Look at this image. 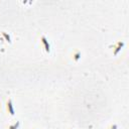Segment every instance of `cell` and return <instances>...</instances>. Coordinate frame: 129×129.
Wrapping results in <instances>:
<instances>
[{
    "instance_id": "obj_6",
    "label": "cell",
    "mask_w": 129,
    "mask_h": 129,
    "mask_svg": "<svg viewBox=\"0 0 129 129\" xmlns=\"http://www.w3.org/2000/svg\"><path fill=\"white\" fill-rule=\"evenodd\" d=\"M2 35L4 36V38L6 39V41L11 42V38H10V35H9V34H7L6 32H4V31H3V32H2Z\"/></svg>"
},
{
    "instance_id": "obj_5",
    "label": "cell",
    "mask_w": 129,
    "mask_h": 129,
    "mask_svg": "<svg viewBox=\"0 0 129 129\" xmlns=\"http://www.w3.org/2000/svg\"><path fill=\"white\" fill-rule=\"evenodd\" d=\"M19 125H20V122H19V121H17V122L15 123V124L9 125V126H8V129H18Z\"/></svg>"
},
{
    "instance_id": "obj_4",
    "label": "cell",
    "mask_w": 129,
    "mask_h": 129,
    "mask_svg": "<svg viewBox=\"0 0 129 129\" xmlns=\"http://www.w3.org/2000/svg\"><path fill=\"white\" fill-rule=\"evenodd\" d=\"M73 58H74L76 61H78V60L81 58V52H80L79 50H76L75 53L73 54Z\"/></svg>"
},
{
    "instance_id": "obj_2",
    "label": "cell",
    "mask_w": 129,
    "mask_h": 129,
    "mask_svg": "<svg viewBox=\"0 0 129 129\" xmlns=\"http://www.w3.org/2000/svg\"><path fill=\"white\" fill-rule=\"evenodd\" d=\"M40 41H41V43L43 44V47H44L45 51H46V52H50V44H49L48 40L46 39V37H45L44 35H42V36L40 37Z\"/></svg>"
},
{
    "instance_id": "obj_1",
    "label": "cell",
    "mask_w": 129,
    "mask_h": 129,
    "mask_svg": "<svg viewBox=\"0 0 129 129\" xmlns=\"http://www.w3.org/2000/svg\"><path fill=\"white\" fill-rule=\"evenodd\" d=\"M124 41H118L114 46H113V54L114 55H117L118 53H119V51H121V49H122V47L124 46Z\"/></svg>"
},
{
    "instance_id": "obj_8",
    "label": "cell",
    "mask_w": 129,
    "mask_h": 129,
    "mask_svg": "<svg viewBox=\"0 0 129 129\" xmlns=\"http://www.w3.org/2000/svg\"><path fill=\"white\" fill-rule=\"evenodd\" d=\"M33 129H36V128H33Z\"/></svg>"
},
{
    "instance_id": "obj_3",
    "label": "cell",
    "mask_w": 129,
    "mask_h": 129,
    "mask_svg": "<svg viewBox=\"0 0 129 129\" xmlns=\"http://www.w3.org/2000/svg\"><path fill=\"white\" fill-rule=\"evenodd\" d=\"M6 108H7V112L11 115V116H14V108H13V104H12V100L11 99H8L7 101V104H6Z\"/></svg>"
},
{
    "instance_id": "obj_7",
    "label": "cell",
    "mask_w": 129,
    "mask_h": 129,
    "mask_svg": "<svg viewBox=\"0 0 129 129\" xmlns=\"http://www.w3.org/2000/svg\"><path fill=\"white\" fill-rule=\"evenodd\" d=\"M108 129H117V125L116 124H114V125H112V126H110Z\"/></svg>"
}]
</instances>
